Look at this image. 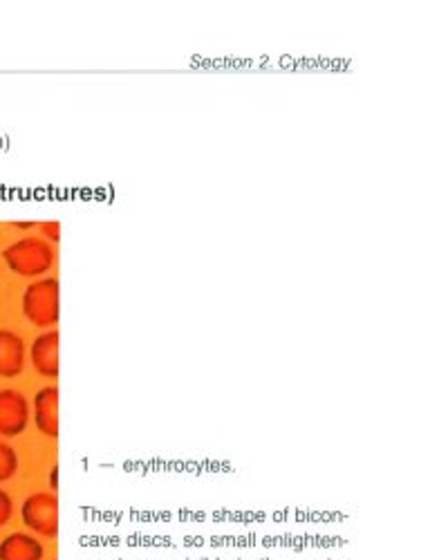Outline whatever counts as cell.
Listing matches in <instances>:
<instances>
[{"label": "cell", "mask_w": 448, "mask_h": 560, "mask_svg": "<svg viewBox=\"0 0 448 560\" xmlns=\"http://www.w3.org/2000/svg\"><path fill=\"white\" fill-rule=\"evenodd\" d=\"M3 260L10 271L25 276V278H40L55 267L57 252L55 247L36 236L21 238L3 249Z\"/></svg>", "instance_id": "cell-1"}, {"label": "cell", "mask_w": 448, "mask_h": 560, "mask_svg": "<svg viewBox=\"0 0 448 560\" xmlns=\"http://www.w3.org/2000/svg\"><path fill=\"white\" fill-rule=\"evenodd\" d=\"M23 314L36 328H57L61 318V290L57 278H38L23 292Z\"/></svg>", "instance_id": "cell-2"}, {"label": "cell", "mask_w": 448, "mask_h": 560, "mask_svg": "<svg viewBox=\"0 0 448 560\" xmlns=\"http://www.w3.org/2000/svg\"><path fill=\"white\" fill-rule=\"evenodd\" d=\"M23 525L48 540L59 536V498L52 491H36L23 500Z\"/></svg>", "instance_id": "cell-3"}, {"label": "cell", "mask_w": 448, "mask_h": 560, "mask_svg": "<svg viewBox=\"0 0 448 560\" xmlns=\"http://www.w3.org/2000/svg\"><path fill=\"white\" fill-rule=\"evenodd\" d=\"M27 397L14 388L0 390V438H19L30 427Z\"/></svg>", "instance_id": "cell-4"}, {"label": "cell", "mask_w": 448, "mask_h": 560, "mask_svg": "<svg viewBox=\"0 0 448 560\" xmlns=\"http://www.w3.org/2000/svg\"><path fill=\"white\" fill-rule=\"evenodd\" d=\"M32 417L40 435L59 438V388H40L32 401Z\"/></svg>", "instance_id": "cell-5"}, {"label": "cell", "mask_w": 448, "mask_h": 560, "mask_svg": "<svg viewBox=\"0 0 448 560\" xmlns=\"http://www.w3.org/2000/svg\"><path fill=\"white\" fill-rule=\"evenodd\" d=\"M59 332L48 330L34 339L30 348V361L40 377H59Z\"/></svg>", "instance_id": "cell-6"}, {"label": "cell", "mask_w": 448, "mask_h": 560, "mask_svg": "<svg viewBox=\"0 0 448 560\" xmlns=\"http://www.w3.org/2000/svg\"><path fill=\"white\" fill-rule=\"evenodd\" d=\"M25 341L12 330H0V377H19L25 368Z\"/></svg>", "instance_id": "cell-7"}, {"label": "cell", "mask_w": 448, "mask_h": 560, "mask_svg": "<svg viewBox=\"0 0 448 560\" xmlns=\"http://www.w3.org/2000/svg\"><path fill=\"white\" fill-rule=\"evenodd\" d=\"M45 547L25 532H14L0 540V560H43Z\"/></svg>", "instance_id": "cell-8"}, {"label": "cell", "mask_w": 448, "mask_h": 560, "mask_svg": "<svg viewBox=\"0 0 448 560\" xmlns=\"http://www.w3.org/2000/svg\"><path fill=\"white\" fill-rule=\"evenodd\" d=\"M19 474V455L14 446L0 442V485L10 482Z\"/></svg>", "instance_id": "cell-9"}, {"label": "cell", "mask_w": 448, "mask_h": 560, "mask_svg": "<svg viewBox=\"0 0 448 560\" xmlns=\"http://www.w3.org/2000/svg\"><path fill=\"white\" fill-rule=\"evenodd\" d=\"M14 516V500L8 491L0 489V529H3Z\"/></svg>", "instance_id": "cell-10"}, {"label": "cell", "mask_w": 448, "mask_h": 560, "mask_svg": "<svg viewBox=\"0 0 448 560\" xmlns=\"http://www.w3.org/2000/svg\"><path fill=\"white\" fill-rule=\"evenodd\" d=\"M38 229L43 231V241H48V243H59L61 241V222H57V220L40 222Z\"/></svg>", "instance_id": "cell-11"}, {"label": "cell", "mask_w": 448, "mask_h": 560, "mask_svg": "<svg viewBox=\"0 0 448 560\" xmlns=\"http://www.w3.org/2000/svg\"><path fill=\"white\" fill-rule=\"evenodd\" d=\"M48 480H50V489H52V493H57V489H59V466H52Z\"/></svg>", "instance_id": "cell-12"}, {"label": "cell", "mask_w": 448, "mask_h": 560, "mask_svg": "<svg viewBox=\"0 0 448 560\" xmlns=\"http://www.w3.org/2000/svg\"><path fill=\"white\" fill-rule=\"evenodd\" d=\"M16 226H21V229H32V226H36L34 222H16Z\"/></svg>", "instance_id": "cell-13"}, {"label": "cell", "mask_w": 448, "mask_h": 560, "mask_svg": "<svg viewBox=\"0 0 448 560\" xmlns=\"http://www.w3.org/2000/svg\"><path fill=\"white\" fill-rule=\"evenodd\" d=\"M55 560H57V558H55Z\"/></svg>", "instance_id": "cell-14"}]
</instances>
